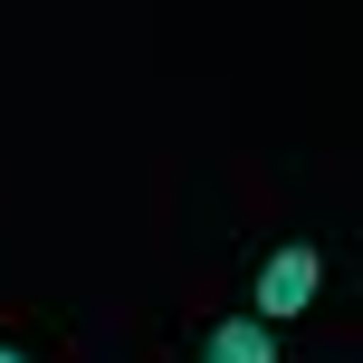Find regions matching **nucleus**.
Here are the masks:
<instances>
[{
	"mask_svg": "<svg viewBox=\"0 0 363 363\" xmlns=\"http://www.w3.org/2000/svg\"><path fill=\"white\" fill-rule=\"evenodd\" d=\"M315 277H325V258H315L306 239H287V249H268V268H258V287H249V315H258V325L277 335L287 315H306Z\"/></svg>",
	"mask_w": 363,
	"mask_h": 363,
	"instance_id": "f257e3e1",
	"label": "nucleus"
},
{
	"mask_svg": "<svg viewBox=\"0 0 363 363\" xmlns=\"http://www.w3.org/2000/svg\"><path fill=\"white\" fill-rule=\"evenodd\" d=\"M201 363H277V335L258 325V315H220V325L201 335Z\"/></svg>",
	"mask_w": 363,
	"mask_h": 363,
	"instance_id": "f03ea898",
	"label": "nucleus"
},
{
	"mask_svg": "<svg viewBox=\"0 0 363 363\" xmlns=\"http://www.w3.org/2000/svg\"><path fill=\"white\" fill-rule=\"evenodd\" d=\"M0 363H29V354H19V345H0Z\"/></svg>",
	"mask_w": 363,
	"mask_h": 363,
	"instance_id": "7ed1b4c3",
	"label": "nucleus"
}]
</instances>
